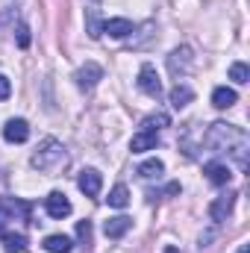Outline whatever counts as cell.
Returning a JSON list of instances; mask_svg holds the SVG:
<instances>
[{
	"label": "cell",
	"instance_id": "1",
	"mask_svg": "<svg viewBox=\"0 0 250 253\" xmlns=\"http://www.w3.org/2000/svg\"><path fill=\"white\" fill-rule=\"evenodd\" d=\"M203 141L215 150V153H233L239 159L242 168H248V132L236 124H224V121H215V124L206 129Z\"/></svg>",
	"mask_w": 250,
	"mask_h": 253
},
{
	"label": "cell",
	"instance_id": "2",
	"mask_svg": "<svg viewBox=\"0 0 250 253\" xmlns=\"http://www.w3.org/2000/svg\"><path fill=\"white\" fill-rule=\"evenodd\" d=\"M33 168H39L42 174H50V177L62 174L65 168H68V150H65V144L56 141V138H44L36 147V153H33Z\"/></svg>",
	"mask_w": 250,
	"mask_h": 253
},
{
	"label": "cell",
	"instance_id": "3",
	"mask_svg": "<svg viewBox=\"0 0 250 253\" xmlns=\"http://www.w3.org/2000/svg\"><path fill=\"white\" fill-rule=\"evenodd\" d=\"M138 88L147 94V97H159L162 94V80H159V74H156V68L150 62H144L141 65V71H138Z\"/></svg>",
	"mask_w": 250,
	"mask_h": 253
},
{
	"label": "cell",
	"instance_id": "4",
	"mask_svg": "<svg viewBox=\"0 0 250 253\" xmlns=\"http://www.w3.org/2000/svg\"><path fill=\"white\" fill-rule=\"evenodd\" d=\"M191 65H194V56H191V47H188V44L177 47V50H171V56H168V68H171L174 77H186L188 71H191Z\"/></svg>",
	"mask_w": 250,
	"mask_h": 253
},
{
	"label": "cell",
	"instance_id": "5",
	"mask_svg": "<svg viewBox=\"0 0 250 253\" xmlns=\"http://www.w3.org/2000/svg\"><path fill=\"white\" fill-rule=\"evenodd\" d=\"M44 209H47V215H50V218L62 221V218L71 215V200H68V194H65V191H50V194L44 197Z\"/></svg>",
	"mask_w": 250,
	"mask_h": 253
},
{
	"label": "cell",
	"instance_id": "6",
	"mask_svg": "<svg viewBox=\"0 0 250 253\" xmlns=\"http://www.w3.org/2000/svg\"><path fill=\"white\" fill-rule=\"evenodd\" d=\"M77 186H80V191H83L85 197H97L100 189H103V177H100V171H94V168H83L80 177H77Z\"/></svg>",
	"mask_w": 250,
	"mask_h": 253
},
{
	"label": "cell",
	"instance_id": "7",
	"mask_svg": "<svg viewBox=\"0 0 250 253\" xmlns=\"http://www.w3.org/2000/svg\"><path fill=\"white\" fill-rule=\"evenodd\" d=\"M3 138H6L9 144H24V141L30 138V124H27L24 118H9V121L3 124Z\"/></svg>",
	"mask_w": 250,
	"mask_h": 253
},
{
	"label": "cell",
	"instance_id": "8",
	"mask_svg": "<svg viewBox=\"0 0 250 253\" xmlns=\"http://www.w3.org/2000/svg\"><path fill=\"white\" fill-rule=\"evenodd\" d=\"M74 80H77L80 88H94L103 80V68L97 62H85V65H80V71L74 74Z\"/></svg>",
	"mask_w": 250,
	"mask_h": 253
},
{
	"label": "cell",
	"instance_id": "9",
	"mask_svg": "<svg viewBox=\"0 0 250 253\" xmlns=\"http://www.w3.org/2000/svg\"><path fill=\"white\" fill-rule=\"evenodd\" d=\"M233 203H236V194H221V197H215V200L209 203V218H212L215 224L227 221L230 212H233Z\"/></svg>",
	"mask_w": 250,
	"mask_h": 253
},
{
	"label": "cell",
	"instance_id": "10",
	"mask_svg": "<svg viewBox=\"0 0 250 253\" xmlns=\"http://www.w3.org/2000/svg\"><path fill=\"white\" fill-rule=\"evenodd\" d=\"M203 174L209 177V183H212V186H227V183L233 180V171H230L224 162H209V165L203 168Z\"/></svg>",
	"mask_w": 250,
	"mask_h": 253
},
{
	"label": "cell",
	"instance_id": "11",
	"mask_svg": "<svg viewBox=\"0 0 250 253\" xmlns=\"http://www.w3.org/2000/svg\"><path fill=\"white\" fill-rule=\"evenodd\" d=\"M236 103H239V91H236V88L218 85V88L212 91V106H215V109H230V106H236Z\"/></svg>",
	"mask_w": 250,
	"mask_h": 253
},
{
	"label": "cell",
	"instance_id": "12",
	"mask_svg": "<svg viewBox=\"0 0 250 253\" xmlns=\"http://www.w3.org/2000/svg\"><path fill=\"white\" fill-rule=\"evenodd\" d=\"M47 253H71L74 251V239L71 236H65V233H53V236H47L44 239V245H42Z\"/></svg>",
	"mask_w": 250,
	"mask_h": 253
},
{
	"label": "cell",
	"instance_id": "13",
	"mask_svg": "<svg viewBox=\"0 0 250 253\" xmlns=\"http://www.w3.org/2000/svg\"><path fill=\"white\" fill-rule=\"evenodd\" d=\"M156 141H159V132H144V129H138V132L132 135V141H129V150H132V153H144V150H153Z\"/></svg>",
	"mask_w": 250,
	"mask_h": 253
},
{
	"label": "cell",
	"instance_id": "14",
	"mask_svg": "<svg viewBox=\"0 0 250 253\" xmlns=\"http://www.w3.org/2000/svg\"><path fill=\"white\" fill-rule=\"evenodd\" d=\"M103 33H109L112 39H126L132 33V21L129 18H109V21H103Z\"/></svg>",
	"mask_w": 250,
	"mask_h": 253
},
{
	"label": "cell",
	"instance_id": "15",
	"mask_svg": "<svg viewBox=\"0 0 250 253\" xmlns=\"http://www.w3.org/2000/svg\"><path fill=\"white\" fill-rule=\"evenodd\" d=\"M168 100H171V106H174V109H186L188 103L194 100V91L188 88L186 83H177V85L171 88V94H168Z\"/></svg>",
	"mask_w": 250,
	"mask_h": 253
},
{
	"label": "cell",
	"instance_id": "16",
	"mask_svg": "<svg viewBox=\"0 0 250 253\" xmlns=\"http://www.w3.org/2000/svg\"><path fill=\"white\" fill-rule=\"evenodd\" d=\"M129 227H132V221H129L126 215H118V218H109V221L103 224V233H106V239H121Z\"/></svg>",
	"mask_w": 250,
	"mask_h": 253
},
{
	"label": "cell",
	"instance_id": "17",
	"mask_svg": "<svg viewBox=\"0 0 250 253\" xmlns=\"http://www.w3.org/2000/svg\"><path fill=\"white\" fill-rule=\"evenodd\" d=\"M0 215H18V218H27L30 215V203L24 200H12V197H0Z\"/></svg>",
	"mask_w": 250,
	"mask_h": 253
},
{
	"label": "cell",
	"instance_id": "18",
	"mask_svg": "<svg viewBox=\"0 0 250 253\" xmlns=\"http://www.w3.org/2000/svg\"><path fill=\"white\" fill-rule=\"evenodd\" d=\"M3 251L6 253H24L27 251V236L24 233H3Z\"/></svg>",
	"mask_w": 250,
	"mask_h": 253
},
{
	"label": "cell",
	"instance_id": "19",
	"mask_svg": "<svg viewBox=\"0 0 250 253\" xmlns=\"http://www.w3.org/2000/svg\"><path fill=\"white\" fill-rule=\"evenodd\" d=\"M138 174H141L144 180H159V177L165 174V165H162V159H147V162L138 165Z\"/></svg>",
	"mask_w": 250,
	"mask_h": 253
},
{
	"label": "cell",
	"instance_id": "20",
	"mask_svg": "<svg viewBox=\"0 0 250 253\" xmlns=\"http://www.w3.org/2000/svg\"><path fill=\"white\" fill-rule=\"evenodd\" d=\"M168 124H171V118H168L165 112H150V115L141 121V129H144V132H159L162 126H168Z\"/></svg>",
	"mask_w": 250,
	"mask_h": 253
},
{
	"label": "cell",
	"instance_id": "21",
	"mask_svg": "<svg viewBox=\"0 0 250 253\" xmlns=\"http://www.w3.org/2000/svg\"><path fill=\"white\" fill-rule=\"evenodd\" d=\"M109 206H115V209H124L126 203H129V189L126 186H115V189L109 191Z\"/></svg>",
	"mask_w": 250,
	"mask_h": 253
},
{
	"label": "cell",
	"instance_id": "22",
	"mask_svg": "<svg viewBox=\"0 0 250 253\" xmlns=\"http://www.w3.org/2000/svg\"><path fill=\"white\" fill-rule=\"evenodd\" d=\"M85 27H88V36H91V39H100V36H103V24H100V18H97L94 9H88V15H85Z\"/></svg>",
	"mask_w": 250,
	"mask_h": 253
},
{
	"label": "cell",
	"instance_id": "23",
	"mask_svg": "<svg viewBox=\"0 0 250 253\" xmlns=\"http://www.w3.org/2000/svg\"><path fill=\"white\" fill-rule=\"evenodd\" d=\"M230 80H233V83H239V85H242V83H248V80H250V68L245 62H233V65H230Z\"/></svg>",
	"mask_w": 250,
	"mask_h": 253
},
{
	"label": "cell",
	"instance_id": "24",
	"mask_svg": "<svg viewBox=\"0 0 250 253\" xmlns=\"http://www.w3.org/2000/svg\"><path fill=\"white\" fill-rule=\"evenodd\" d=\"M18 47H30V27L27 24L18 27Z\"/></svg>",
	"mask_w": 250,
	"mask_h": 253
},
{
	"label": "cell",
	"instance_id": "25",
	"mask_svg": "<svg viewBox=\"0 0 250 253\" xmlns=\"http://www.w3.org/2000/svg\"><path fill=\"white\" fill-rule=\"evenodd\" d=\"M77 236H80L83 242H88V239H91V224H88V221H80V224H77Z\"/></svg>",
	"mask_w": 250,
	"mask_h": 253
},
{
	"label": "cell",
	"instance_id": "26",
	"mask_svg": "<svg viewBox=\"0 0 250 253\" xmlns=\"http://www.w3.org/2000/svg\"><path fill=\"white\" fill-rule=\"evenodd\" d=\"M9 94H12V83H9V77L0 74V100H6Z\"/></svg>",
	"mask_w": 250,
	"mask_h": 253
},
{
	"label": "cell",
	"instance_id": "27",
	"mask_svg": "<svg viewBox=\"0 0 250 253\" xmlns=\"http://www.w3.org/2000/svg\"><path fill=\"white\" fill-rule=\"evenodd\" d=\"M239 253H250V245H242V248H239Z\"/></svg>",
	"mask_w": 250,
	"mask_h": 253
},
{
	"label": "cell",
	"instance_id": "28",
	"mask_svg": "<svg viewBox=\"0 0 250 253\" xmlns=\"http://www.w3.org/2000/svg\"><path fill=\"white\" fill-rule=\"evenodd\" d=\"M165 253H177V251H174V248H168V251H165Z\"/></svg>",
	"mask_w": 250,
	"mask_h": 253
},
{
	"label": "cell",
	"instance_id": "29",
	"mask_svg": "<svg viewBox=\"0 0 250 253\" xmlns=\"http://www.w3.org/2000/svg\"><path fill=\"white\" fill-rule=\"evenodd\" d=\"M0 236H3V221H0Z\"/></svg>",
	"mask_w": 250,
	"mask_h": 253
},
{
	"label": "cell",
	"instance_id": "30",
	"mask_svg": "<svg viewBox=\"0 0 250 253\" xmlns=\"http://www.w3.org/2000/svg\"><path fill=\"white\" fill-rule=\"evenodd\" d=\"M94 3H97V0H94Z\"/></svg>",
	"mask_w": 250,
	"mask_h": 253
}]
</instances>
